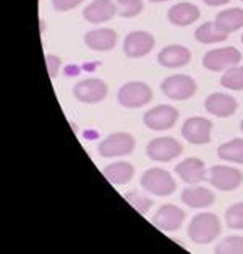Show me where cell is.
Wrapping results in <instances>:
<instances>
[{
    "mask_svg": "<svg viewBox=\"0 0 243 254\" xmlns=\"http://www.w3.org/2000/svg\"><path fill=\"white\" fill-rule=\"evenodd\" d=\"M221 233V222L217 215L211 212H203L193 217L188 225V237L198 245L211 243Z\"/></svg>",
    "mask_w": 243,
    "mask_h": 254,
    "instance_id": "obj_1",
    "label": "cell"
},
{
    "mask_svg": "<svg viewBox=\"0 0 243 254\" xmlns=\"http://www.w3.org/2000/svg\"><path fill=\"white\" fill-rule=\"evenodd\" d=\"M141 187L145 188L149 194L156 196H169L175 191L177 185L173 182L172 175L167 170L162 169H149L143 173Z\"/></svg>",
    "mask_w": 243,
    "mask_h": 254,
    "instance_id": "obj_2",
    "label": "cell"
},
{
    "mask_svg": "<svg viewBox=\"0 0 243 254\" xmlns=\"http://www.w3.org/2000/svg\"><path fill=\"white\" fill-rule=\"evenodd\" d=\"M117 97H118V102H120L123 107L138 109L149 104V101L153 99V89L149 88L146 83L132 81V83L123 84L122 88L118 89Z\"/></svg>",
    "mask_w": 243,
    "mask_h": 254,
    "instance_id": "obj_3",
    "label": "cell"
},
{
    "mask_svg": "<svg viewBox=\"0 0 243 254\" xmlns=\"http://www.w3.org/2000/svg\"><path fill=\"white\" fill-rule=\"evenodd\" d=\"M99 154L101 157H120L128 156L135 149V138L128 133H114L107 136L99 144Z\"/></svg>",
    "mask_w": 243,
    "mask_h": 254,
    "instance_id": "obj_4",
    "label": "cell"
},
{
    "mask_svg": "<svg viewBox=\"0 0 243 254\" xmlns=\"http://www.w3.org/2000/svg\"><path fill=\"white\" fill-rule=\"evenodd\" d=\"M183 147L182 144L170 136H164V138H156L148 144L146 154L149 159L158 160V162H169L178 157L182 154Z\"/></svg>",
    "mask_w": 243,
    "mask_h": 254,
    "instance_id": "obj_5",
    "label": "cell"
},
{
    "mask_svg": "<svg viewBox=\"0 0 243 254\" xmlns=\"http://www.w3.org/2000/svg\"><path fill=\"white\" fill-rule=\"evenodd\" d=\"M161 89L173 101H185L196 92V81L186 75H173L162 81Z\"/></svg>",
    "mask_w": 243,
    "mask_h": 254,
    "instance_id": "obj_6",
    "label": "cell"
},
{
    "mask_svg": "<svg viewBox=\"0 0 243 254\" xmlns=\"http://www.w3.org/2000/svg\"><path fill=\"white\" fill-rule=\"evenodd\" d=\"M178 120V110L172 105H158L148 110L143 117V122L149 129L161 131V129H170Z\"/></svg>",
    "mask_w": 243,
    "mask_h": 254,
    "instance_id": "obj_7",
    "label": "cell"
},
{
    "mask_svg": "<svg viewBox=\"0 0 243 254\" xmlns=\"http://www.w3.org/2000/svg\"><path fill=\"white\" fill-rule=\"evenodd\" d=\"M240 60L242 54L235 47H224L206 52L203 59V65L211 71H222L240 64Z\"/></svg>",
    "mask_w": 243,
    "mask_h": 254,
    "instance_id": "obj_8",
    "label": "cell"
},
{
    "mask_svg": "<svg viewBox=\"0 0 243 254\" xmlns=\"http://www.w3.org/2000/svg\"><path fill=\"white\" fill-rule=\"evenodd\" d=\"M73 94L80 102L97 104V102L104 101L105 96H107V84H105L102 79L88 78V79H83V81L75 84Z\"/></svg>",
    "mask_w": 243,
    "mask_h": 254,
    "instance_id": "obj_9",
    "label": "cell"
},
{
    "mask_svg": "<svg viewBox=\"0 0 243 254\" xmlns=\"http://www.w3.org/2000/svg\"><path fill=\"white\" fill-rule=\"evenodd\" d=\"M209 183L221 191H234L243 183V173L232 167L216 165L209 170Z\"/></svg>",
    "mask_w": 243,
    "mask_h": 254,
    "instance_id": "obj_10",
    "label": "cell"
},
{
    "mask_svg": "<svg viewBox=\"0 0 243 254\" xmlns=\"http://www.w3.org/2000/svg\"><path fill=\"white\" fill-rule=\"evenodd\" d=\"M211 129L213 123L203 117H191L182 127L183 138L191 144H206L211 139Z\"/></svg>",
    "mask_w": 243,
    "mask_h": 254,
    "instance_id": "obj_11",
    "label": "cell"
},
{
    "mask_svg": "<svg viewBox=\"0 0 243 254\" xmlns=\"http://www.w3.org/2000/svg\"><path fill=\"white\" fill-rule=\"evenodd\" d=\"M154 47V38L153 34L146 33V31H133L130 33L125 42H123V52L130 59H140L145 57Z\"/></svg>",
    "mask_w": 243,
    "mask_h": 254,
    "instance_id": "obj_12",
    "label": "cell"
},
{
    "mask_svg": "<svg viewBox=\"0 0 243 254\" xmlns=\"http://www.w3.org/2000/svg\"><path fill=\"white\" fill-rule=\"evenodd\" d=\"M185 212L173 204H165L153 215V224L164 232H173L183 224Z\"/></svg>",
    "mask_w": 243,
    "mask_h": 254,
    "instance_id": "obj_13",
    "label": "cell"
},
{
    "mask_svg": "<svg viewBox=\"0 0 243 254\" xmlns=\"http://www.w3.org/2000/svg\"><path fill=\"white\" fill-rule=\"evenodd\" d=\"M175 172H177V175L188 185H196L206 180V167H204L203 160L198 157H188L182 160V162L175 167Z\"/></svg>",
    "mask_w": 243,
    "mask_h": 254,
    "instance_id": "obj_14",
    "label": "cell"
},
{
    "mask_svg": "<svg viewBox=\"0 0 243 254\" xmlns=\"http://www.w3.org/2000/svg\"><path fill=\"white\" fill-rule=\"evenodd\" d=\"M117 13V5L112 0H92L83 10V16L86 21L92 24L105 23L112 20Z\"/></svg>",
    "mask_w": 243,
    "mask_h": 254,
    "instance_id": "obj_15",
    "label": "cell"
},
{
    "mask_svg": "<svg viewBox=\"0 0 243 254\" xmlns=\"http://www.w3.org/2000/svg\"><path fill=\"white\" fill-rule=\"evenodd\" d=\"M84 44L92 49V51L107 52L110 49H114L117 44V33L109 28L92 29L84 34Z\"/></svg>",
    "mask_w": 243,
    "mask_h": 254,
    "instance_id": "obj_16",
    "label": "cell"
},
{
    "mask_svg": "<svg viewBox=\"0 0 243 254\" xmlns=\"http://www.w3.org/2000/svg\"><path fill=\"white\" fill-rule=\"evenodd\" d=\"M191 60V52L183 46H167L158 55V62L165 68H178L188 65Z\"/></svg>",
    "mask_w": 243,
    "mask_h": 254,
    "instance_id": "obj_17",
    "label": "cell"
},
{
    "mask_svg": "<svg viewBox=\"0 0 243 254\" xmlns=\"http://www.w3.org/2000/svg\"><path fill=\"white\" fill-rule=\"evenodd\" d=\"M204 107L214 117H230L237 110V101L232 96L222 94V92H214V94H211L206 99Z\"/></svg>",
    "mask_w": 243,
    "mask_h": 254,
    "instance_id": "obj_18",
    "label": "cell"
},
{
    "mask_svg": "<svg viewBox=\"0 0 243 254\" xmlns=\"http://www.w3.org/2000/svg\"><path fill=\"white\" fill-rule=\"evenodd\" d=\"M199 18V8L196 5L182 2L170 7L169 10V21L175 26H188V24L195 23Z\"/></svg>",
    "mask_w": 243,
    "mask_h": 254,
    "instance_id": "obj_19",
    "label": "cell"
},
{
    "mask_svg": "<svg viewBox=\"0 0 243 254\" xmlns=\"http://www.w3.org/2000/svg\"><path fill=\"white\" fill-rule=\"evenodd\" d=\"M214 199H216L214 193H211L208 188H203V187L185 188L182 193V202L191 209L209 207L211 204L214 202Z\"/></svg>",
    "mask_w": 243,
    "mask_h": 254,
    "instance_id": "obj_20",
    "label": "cell"
},
{
    "mask_svg": "<svg viewBox=\"0 0 243 254\" xmlns=\"http://www.w3.org/2000/svg\"><path fill=\"white\" fill-rule=\"evenodd\" d=\"M102 173L110 183L127 185L128 182H132V178L135 175V169H133V165L128 162H115L105 167Z\"/></svg>",
    "mask_w": 243,
    "mask_h": 254,
    "instance_id": "obj_21",
    "label": "cell"
},
{
    "mask_svg": "<svg viewBox=\"0 0 243 254\" xmlns=\"http://www.w3.org/2000/svg\"><path fill=\"white\" fill-rule=\"evenodd\" d=\"M216 26L219 28L222 33L230 34L234 31L240 29L243 26V10L242 8H229L221 11L216 16Z\"/></svg>",
    "mask_w": 243,
    "mask_h": 254,
    "instance_id": "obj_22",
    "label": "cell"
},
{
    "mask_svg": "<svg viewBox=\"0 0 243 254\" xmlns=\"http://www.w3.org/2000/svg\"><path fill=\"white\" fill-rule=\"evenodd\" d=\"M195 38L198 42H201V44H214V42L226 41L227 34L222 33V31L216 26V23L208 21L195 31Z\"/></svg>",
    "mask_w": 243,
    "mask_h": 254,
    "instance_id": "obj_23",
    "label": "cell"
},
{
    "mask_svg": "<svg viewBox=\"0 0 243 254\" xmlns=\"http://www.w3.org/2000/svg\"><path fill=\"white\" fill-rule=\"evenodd\" d=\"M217 156L222 160L243 164V139H232L229 142H224L217 149Z\"/></svg>",
    "mask_w": 243,
    "mask_h": 254,
    "instance_id": "obj_24",
    "label": "cell"
},
{
    "mask_svg": "<svg viewBox=\"0 0 243 254\" xmlns=\"http://www.w3.org/2000/svg\"><path fill=\"white\" fill-rule=\"evenodd\" d=\"M221 84L227 89H243V66H232L221 78Z\"/></svg>",
    "mask_w": 243,
    "mask_h": 254,
    "instance_id": "obj_25",
    "label": "cell"
},
{
    "mask_svg": "<svg viewBox=\"0 0 243 254\" xmlns=\"http://www.w3.org/2000/svg\"><path fill=\"white\" fill-rule=\"evenodd\" d=\"M217 254H243V237H229L216 246Z\"/></svg>",
    "mask_w": 243,
    "mask_h": 254,
    "instance_id": "obj_26",
    "label": "cell"
},
{
    "mask_svg": "<svg viewBox=\"0 0 243 254\" xmlns=\"http://www.w3.org/2000/svg\"><path fill=\"white\" fill-rule=\"evenodd\" d=\"M117 13L123 18H133L143 11L141 0H117Z\"/></svg>",
    "mask_w": 243,
    "mask_h": 254,
    "instance_id": "obj_27",
    "label": "cell"
},
{
    "mask_svg": "<svg viewBox=\"0 0 243 254\" xmlns=\"http://www.w3.org/2000/svg\"><path fill=\"white\" fill-rule=\"evenodd\" d=\"M226 224L234 230H243V202L234 204L226 212Z\"/></svg>",
    "mask_w": 243,
    "mask_h": 254,
    "instance_id": "obj_28",
    "label": "cell"
},
{
    "mask_svg": "<svg viewBox=\"0 0 243 254\" xmlns=\"http://www.w3.org/2000/svg\"><path fill=\"white\" fill-rule=\"evenodd\" d=\"M125 199L132 204V206L138 210L140 214H146L149 209H151V206H153V201L149 199V197H145L143 194H140V193H127L125 194Z\"/></svg>",
    "mask_w": 243,
    "mask_h": 254,
    "instance_id": "obj_29",
    "label": "cell"
},
{
    "mask_svg": "<svg viewBox=\"0 0 243 254\" xmlns=\"http://www.w3.org/2000/svg\"><path fill=\"white\" fill-rule=\"evenodd\" d=\"M60 59L55 57V55H47L46 57V65H47V71H49V76L55 78L59 75V70H60Z\"/></svg>",
    "mask_w": 243,
    "mask_h": 254,
    "instance_id": "obj_30",
    "label": "cell"
},
{
    "mask_svg": "<svg viewBox=\"0 0 243 254\" xmlns=\"http://www.w3.org/2000/svg\"><path fill=\"white\" fill-rule=\"evenodd\" d=\"M81 2H83V0H52V5L57 11H67V10L78 7Z\"/></svg>",
    "mask_w": 243,
    "mask_h": 254,
    "instance_id": "obj_31",
    "label": "cell"
},
{
    "mask_svg": "<svg viewBox=\"0 0 243 254\" xmlns=\"http://www.w3.org/2000/svg\"><path fill=\"white\" fill-rule=\"evenodd\" d=\"M203 2L209 5V7H219V5H226L230 0H203Z\"/></svg>",
    "mask_w": 243,
    "mask_h": 254,
    "instance_id": "obj_32",
    "label": "cell"
},
{
    "mask_svg": "<svg viewBox=\"0 0 243 254\" xmlns=\"http://www.w3.org/2000/svg\"><path fill=\"white\" fill-rule=\"evenodd\" d=\"M149 2H154V3H158V2H167V0H149Z\"/></svg>",
    "mask_w": 243,
    "mask_h": 254,
    "instance_id": "obj_33",
    "label": "cell"
},
{
    "mask_svg": "<svg viewBox=\"0 0 243 254\" xmlns=\"http://www.w3.org/2000/svg\"><path fill=\"white\" fill-rule=\"evenodd\" d=\"M240 128H242V131H243V120H242V125H240Z\"/></svg>",
    "mask_w": 243,
    "mask_h": 254,
    "instance_id": "obj_34",
    "label": "cell"
},
{
    "mask_svg": "<svg viewBox=\"0 0 243 254\" xmlns=\"http://www.w3.org/2000/svg\"><path fill=\"white\" fill-rule=\"evenodd\" d=\"M242 42H243V36H242Z\"/></svg>",
    "mask_w": 243,
    "mask_h": 254,
    "instance_id": "obj_35",
    "label": "cell"
},
{
    "mask_svg": "<svg viewBox=\"0 0 243 254\" xmlns=\"http://www.w3.org/2000/svg\"><path fill=\"white\" fill-rule=\"evenodd\" d=\"M242 2H243V0H242Z\"/></svg>",
    "mask_w": 243,
    "mask_h": 254,
    "instance_id": "obj_36",
    "label": "cell"
}]
</instances>
